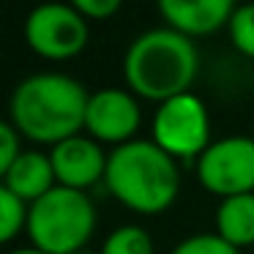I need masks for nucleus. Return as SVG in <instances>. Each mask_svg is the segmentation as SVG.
Segmentation results:
<instances>
[{"label":"nucleus","instance_id":"4","mask_svg":"<svg viewBox=\"0 0 254 254\" xmlns=\"http://www.w3.org/2000/svg\"><path fill=\"white\" fill-rule=\"evenodd\" d=\"M96 205L88 191L55 186L41 199L30 202L28 238L30 246L44 254H74L82 252L96 232Z\"/></svg>","mask_w":254,"mask_h":254},{"label":"nucleus","instance_id":"2","mask_svg":"<svg viewBox=\"0 0 254 254\" xmlns=\"http://www.w3.org/2000/svg\"><path fill=\"white\" fill-rule=\"evenodd\" d=\"M197 74L199 52L194 39L167 25L139 33L123 55V79L128 90L156 104L191 93Z\"/></svg>","mask_w":254,"mask_h":254},{"label":"nucleus","instance_id":"12","mask_svg":"<svg viewBox=\"0 0 254 254\" xmlns=\"http://www.w3.org/2000/svg\"><path fill=\"white\" fill-rule=\"evenodd\" d=\"M216 235L235 249L254 246V191L221 199L216 208Z\"/></svg>","mask_w":254,"mask_h":254},{"label":"nucleus","instance_id":"5","mask_svg":"<svg viewBox=\"0 0 254 254\" xmlns=\"http://www.w3.org/2000/svg\"><path fill=\"white\" fill-rule=\"evenodd\" d=\"M153 142L172 159H199L210 145V115L199 96L183 93L159 104Z\"/></svg>","mask_w":254,"mask_h":254},{"label":"nucleus","instance_id":"16","mask_svg":"<svg viewBox=\"0 0 254 254\" xmlns=\"http://www.w3.org/2000/svg\"><path fill=\"white\" fill-rule=\"evenodd\" d=\"M170 254H241L232 243H227L216 232H199V235H189L172 249Z\"/></svg>","mask_w":254,"mask_h":254},{"label":"nucleus","instance_id":"15","mask_svg":"<svg viewBox=\"0 0 254 254\" xmlns=\"http://www.w3.org/2000/svg\"><path fill=\"white\" fill-rule=\"evenodd\" d=\"M227 33H230L232 47L241 55L254 61V3H246V6L235 8L230 25H227Z\"/></svg>","mask_w":254,"mask_h":254},{"label":"nucleus","instance_id":"13","mask_svg":"<svg viewBox=\"0 0 254 254\" xmlns=\"http://www.w3.org/2000/svg\"><path fill=\"white\" fill-rule=\"evenodd\" d=\"M99 254H153V238L145 227L121 224L107 235Z\"/></svg>","mask_w":254,"mask_h":254},{"label":"nucleus","instance_id":"9","mask_svg":"<svg viewBox=\"0 0 254 254\" xmlns=\"http://www.w3.org/2000/svg\"><path fill=\"white\" fill-rule=\"evenodd\" d=\"M52 170H55L58 186L77 189V191H88L96 183L104 181L107 175V159L101 142H96L88 134H77V137L63 139L61 145L50 150Z\"/></svg>","mask_w":254,"mask_h":254},{"label":"nucleus","instance_id":"8","mask_svg":"<svg viewBox=\"0 0 254 254\" xmlns=\"http://www.w3.org/2000/svg\"><path fill=\"white\" fill-rule=\"evenodd\" d=\"M142 123L139 101L131 90L123 88H101L93 90L85 112V131L101 145H126L134 139Z\"/></svg>","mask_w":254,"mask_h":254},{"label":"nucleus","instance_id":"11","mask_svg":"<svg viewBox=\"0 0 254 254\" xmlns=\"http://www.w3.org/2000/svg\"><path fill=\"white\" fill-rule=\"evenodd\" d=\"M0 178H3V189L22 197L28 205L41 199L47 191L58 186L50 153H41V150H25Z\"/></svg>","mask_w":254,"mask_h":254},{"label":"nucleus","instance_id":"21","mask_svg":"<svg viewBox=\"0 0 254 254\" xmlns=\"http://www.w3.org/2000/svg\"><path fill=\"white\" fill-rule=\"evenodd\" d=\"M252 137H254V131H252Z\"/></svg>","mask_w":254,"mask_h":254},{"label":"nucleus","instance_id":"17","mask_svg":"<svg viewBox=\"0 0 254 254\" xmlns=\"http://www.w3.org/2000/svg\"><path fill=\"white\" fill-rule=\"evenodd\" d=\"M22 134L14 128L11 121H3L0 123V175L8 170V167L14 164V161L19 159V156L25 153L22 150Z\"/></svg>","mask_w":254,"mask_h":254},{"label":"nucleus","instance_id":"18","mask_svg":"<svg viewBox=\"0 0 254 254\" xmlns=\"http://www.w3.org/2000/svg\"><path fill=\"white\" fill-rule=\"evenodd\" d=\"M68 3L85 19H110L123 6V0H68Z\"/></svg>","mask_w":254,"mask_h":254},{"label":"nucleus","instance_id":"20","mask_svg":"<svg viewBox=\"0 0 254 254\" xmlns=\"http://www.w3.org/2000/svg\"><path fill=\"white\" fill-rule=\"evenodd\" d=\"M74 254H90V252H88V249H82V252H74Z\"/></svg>","mask_w":254,"mask_h":254},{"label":"nucleus","instance_id":"6","mask_svg":"<svg viewBox=\"0 0 254 254\" xmlns=\"http://www.w3.org/2000/svg\"><path fill=\"white\" fill-rule=\"evenodd\" d=\"M28 47L44 61H71L88 47V19L71 3H41L25 19Z\"/></svg>","mask_w":254,"mask_h":254},{"label":"nucleus","instance_id":"14","mask_svg":"<svg viewBox=\"0 0 254 254\" xmlns=\"http://www.w3.org/2000/svg\"><path fill=\"white\" fill-rule=\"evenodd\" d=\"M28 213L30 205L22 197L0 186V241L11 243L22 230H28Z\"/></svg>","mask_w":254,"mask_h":254},{"label":"nucleus","instance_id":"1","mask_svg":"<svg viewBox=\"0 0 254 254\" xmlns=\"http://www.w3.org/2000/svg\"><path fill=\"white\" fill-rule=\"evenodd\" d=\"M88 99L90 93L74 77L55 71L30 74L14 88L8 121L22 139L55 148L85 128Z\"/></svg>","mask_w":254,"mask_h":254},{"label":"nucleus","instance_id":"7","mask_svg":"<svg viewBox=\"0 0 254 254\" xmlns=\"http://www.w3.org/2000/svg\"><path fill=\"white\" fill-rule=\"evenodd\" d=\"M197 178L216 197H238L254 191V137H221L197 159Z\"/></svg>","mask_w":254,"mask_h":254},{"label":"nucleus","instance_id":"19","mask_svg":"<svg viewBox=\"0 0 254 254\" xmlns=\"http://www.w3.org/2000/svg\"><path fill=\"white\" fill-rule=\"evenodd\" d=\"M11 254H44V252H39V249H17V252H11Z\"/></svg>","mask_w":254,"mask_h":254},{"label":"nucleus","instance_id":"10","mask_svg":"<svg viewBox=\"0 0 254 254\" xmlns=\"http://www.w3.org/2000/svg\"><path fill=\"white\" fill-rule=\"evenodd\" d=\"M156 6L167 28L189 39H205L230 25L238 0H156Z\"/></svg>","mask_w":254,"mask_h":254},{"label":"nucleus","instance_id":"3","mask_svg":"<svg viewBox=\"0 0 254 254\" xmlns=\"http://www.w3.org/2000/svg\"><path fill=\"white\" fill-rule=\"evenodd\" d=\"M104 186L123 208L156 216L175 205L181 194V170L153 139H131L110 150Z\"/></svg>","mask_w":254,"mask_h":254}]
</instances>
